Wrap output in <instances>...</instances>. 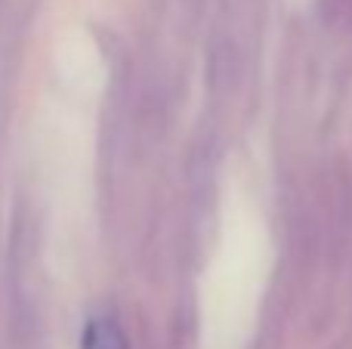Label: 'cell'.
<instances>
[{"label":"cell","instance_id":"obj_1","mask_svg":"<svg viewBox=\"0 0 352 349\" xmlns=\"http://www.w3.org/2000/svg\"><path fill=\"white\" fill-rule=\"evenodd\" d=\"M80 349H130L121 325L111 319H90L80 337Z\"/></svg>","mask_w":352,"mask_h":349}]
</instances>
